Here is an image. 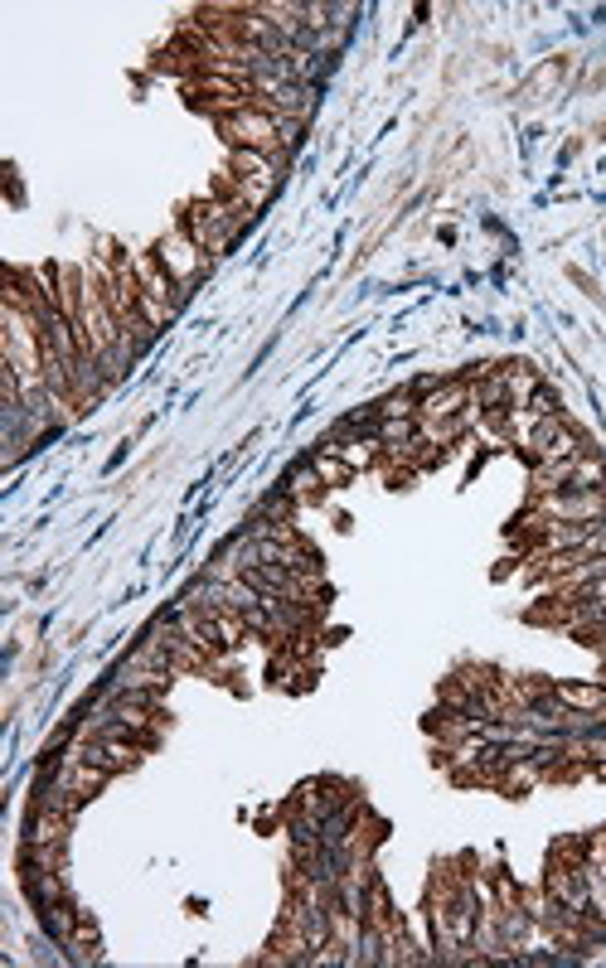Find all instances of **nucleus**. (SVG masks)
Instances as JSON below:
<instances>
[{
  "label": "nucleus",
  "instance_id": "9b49d317",
  "mask_svg": "<svg viewBox=\"0 0 606 968\" xmlns=\"http://www.w3.org/2000/svg\"><path fill=\"white\" fill-rule=\"evenodd\" d=\"M379 416L383 422H412V416H418V402H412V392H393L379 407Z\"/></svg>",
  "mask_w": 606,
  "mask_h": 968
},
{
  "label": "nucleus",
  "instance_id": "9d476101",
  "mask_svg": "<svg viewBox=\"0 0 606 968\" xmlns=\"http://www.w3.org/2000/svg\"><path fill=\"white\" fill-rule=\"evenodd\" d=\"M573 489H606V465L592 456H577V465H573Z\"/></svg>",
  "mask_w": 606,
  "mask_h": 968
},
{
  "label": "nucleus",
  "instance_id": "423d86ee",
  "mask_svg": "<svg viewBox=\"0 0 606 968\" xmlns=\"http://www.w3.org/2000/svg\"><path fill=\"white\" fill-rule=\"evenodd\" d=\"M68 828H73L68 814L34 804V818H30V833H24V842H34V848H68Z\"/></svg>",
  "mask_w": 606,
  "mask_h": 968
},
{
  "label": "nucleus",
  "instance_id": "6e6552de",
  "mask_svg": "<svg viewBox=\"0 0 606 968\" xmlns=\"http://www.w3.org/2000/svg\"><path fill=\"white\" fill-rule=\"evenodd\" d=\"M553 693H558V703L573 707V713H587V717L606 713V683H602V688H577V683H563V688H553Z\"/></svg>",
  "mask_w": 606,
  "mask_h": 968
},
{
  "label": "nucleus",
  "instance_id": "f8f14e48",
  "mask_svg": "<svg viewBox=\"0 0 606 968\" xmlns=\"http://www.w3.org/2000/svg\"><path fill=\"white\" fill-rule=\"evenodd\" d=\"M315 489H321V475H315V470L291 475V499H315Z\"/></svg>",
  "mask_w": 606,
  "mask_h": 968
},
{
  "label": "nucleus",
  "instance_id": "f03ea898",
  "mask_svg": "<svg viewBox=\"0 0 606 968\" xmlns=\"http://www.w3.org/2000/svg\"><path fill=\"white\" fill-rule=\"evenodd\" d=\"M533 509L549 523H606V489H558L533 499Z\"/></svg>",
  "mask_w": 606,
  "mask_h": 968
},
{
  "label": "nucleus",
  "instance_id": "f257e3e1",
  "mask_svg": "<svg viewBox=\"0 0 606 968\" xmlns=\"http://www.w3.org/2000/svg\"><path fill=\"white\" fill-rule=\"evenodd\" d=\"M218 131H224V141L234 145V151H262V155H272V161L286 170V155H291V151H286L282 131H277V117L258 112V107H248V112H234V117L218 121Z\"/></svg>",
  "mask_w": 606,
  "mask_h": 968
},
{
  "label": "nucleus",
  "instance_id": "7ed1b4c3",
  "mask_svg": "<svg viewBox=\"0 0 606 968\" xmlns=\"http://www.w3.org/2000/svg\"><path fill=\"white\" fill-rule=\"evenodd\" d=\"M155 257H161V267L170 272V281H175L180 291L194 286V281H199L204 272H209V252H204V248L190 238L185 228L165 232V238H161V248H155Z\"/></svg>",
  "mask_w": 606,
  "mask_h": 968
},
{
  "label": "nucleus",
  "instance_id": "ddd939ff",
  "mask_svg": "<svg viewBox=\"0 0 606 968\" xmlns=\"http://www.w3.org/2000/svg\"><path fill=\"white\" fill-rule=\"evenodd\" d=\"M311 470L321 475V485H339V480H345V475H349V465H345V460H315Z\"/></svg>",
  "mask_w": 606,
  "mask_h": 968
},
{
  "label": "nucleus",
  "instance_id": "0eeeda50",
  "mask_svg": "<svg viewBox=\"0 0 606 968\" xmlns=\"http://www.w3.org/2000/svg\"><path fill=\"white\" fill-rule=\"evenodd\" d=\"M234 175H238V180H252V185H262V189H277V180H282V165H277L272 155H262V151H234Z\"/></svg>",
  "mask_w": 606,
  "mask_h": 968
},
{
  "label": "nucleus",
  "instance_id": "39448f33",
  "mask_svg": "<svg viewBox=\"0 0 606 968\" xmlns=\"http://www.w3.org/2000/svg\"><path fill=\"white\" fill-rule=\"evenodd\" d=\"M461 407H470V383H442L418 407V422H452V416H461Z\"/></svg>",
  "mask_w": 606,
  "mask_h": 968
},
{
  "label": "nucleus",
  "instance_id": "20e7f679",
  "mask_svg": "<svg viewBox=\"0 0 606 968\" xmlns=\"http://www.w3.org/2000/svg\"><path fill=\"white\" fill-rule=\"evenodd\" d=\"M112 780L102 765H88V761H78V755H64V765H58V775H54V784H64V790L73 794V800H93L102 784Z\"/></svg>",
  "mask_w": 606,
  "mask_h": 968
},
{
  "label": "nucleus",
  "instance_id": "1a4fd4ad",
  "mask_svg": "<svg viewBox=\"0 0 606 968\" xmlns=\"http://www.w3.org/2000/svg\"><path fill=\"white\" fill-rule=\"evenodd\" d=\"M563 73H567V64L563 58H553V64H543L539 73H533V78L524 83V88H519V102H543V97H549L558 83H563Z\"/></svg>",
  "mask_w": 606,
  "mask_h": 968
}]
</instances>
